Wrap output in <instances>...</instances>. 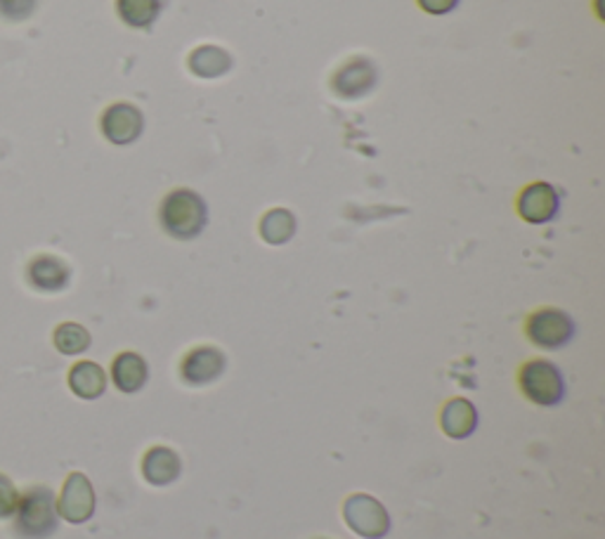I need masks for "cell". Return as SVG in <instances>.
Returning a JSON list of instances; mask_svg holds the SVG:
<instances>
[{
  "mask_svg": "<svg viewBox=\"0 0 605 539\" xmlns=\"http://www.w3.org/2000/svg\"><path fill=\"white\" fill-rule=\"evenodd\" d=\"M57 494L48 485H28L20 492L12 514V532L20 539H48L57 532Z\"/></svg>",
  "mask_w": 605,
  "mask_h": 539,
  "instance_id": "6da1fadb",
  "label": "cell"
},
{
  "mask_svg": "<svg viewBox=\"0 0 605 539\" xmlns=\"http://www.w3.org/2000/svg\"><path fill=\"white\" fill-rule=\"evenodd\" d=\"M163 230L175 239H194L208 222V208L199 194L192 190H173L163 199L159 211Z\"/></svg>",
  "mask_w": 605,
  "mask_h": 539,
  "instance_id": "7a4b0ae2",
  "label": "cell"
},
{
  "mask_svg": "<svg viewBox=\"0 0 605 539\" xmlns=\"http://www.w3.org/2000/svg\"><path fill=\"white\" fill-rule=\"evenodd\" d=\"M518 383L523 395L535 404H541V408H553L566 398L563 374L549 359H529L525 363L518 374Z\"/></svg>",
  "mask_w": 605,
  "mask_h": 539,
  "instance_id": "3957f363",
  "label": "cell"
},
{
  "mask_svg": "<svg viewBox=\"0 0 605 539\" xmlns=\"http://www.w3.org/2000/svg\"><path fill=\"white\" fill-rule=\"evenodd\" d=\"M527 339L539 348H563L574 336V322L568 312L558 308H541L527 318Z\"/></svg>",
  "mask_w": 605,
  "mask_h": 539,
  "instance_id": "277c9868",
  "label": "cell"
},
{
  "mask_svg": "<svg viewBox=\"0 0 605 539\" xmlns=\"http://www.w3.org/2000/svg\"><path fill=\"white\" fill-rule=\"evenodd\" d=\"M95 506H98L95 488L90 483V478L79 471L69 473L62 485V492H59L57 497L59 518L71 523V526H81V523H88L93 518Z\"/></svg>",
  "mask_w": 605,
  "mask_h": 539,
  "instance_id": "5b68a950",
  "label": "cell"
},
{
  "mask_svg": "<svg viewBox=\"0 0 605 539\" xmlns=\"http://www.w3.org/2000/svg\"><path fill=\"white\" fill-rule=\"evenodd\" d=\"M343 516L351 530L365 539H384L390 530L386 506L369 494H353L343 506Z\"/></svg>",
  "mask_w": 605,
  "mask_h": 539,
  "instance_id": "8992f818",
  "label": "cell"
},
{
  "mask_svg": "<svg viewBox=\"0 0 605 539\" xmlns=\"http://www.w3.org/2000/svg\"><path fill=\"white\" fill-rule=\"evenodd\" d=\"M102 133L114 145H130L140 138L145 128V118L138 107L128 102H116L102 114Z\"/></svg>",
  "mask_w": 605,
  "mask_h": 539,
  "instance_id": "52a82bcc",
  "label": "cell"
},
{
  "mask_svg": "<svg viewBox=\"0 0 605 539\" xmlns=\"http://www.w3.org/2000/svg\"><path fill=\"white\" fill-rule=\"evenodd\" d=\"M26 279L36 291L57 294L69 287L71 270L62 259L50 256V253H41V256L28 261Z\"/></svg>",
  "mask_w": 605,
  "mask_h": 539,
  "instance_id": "ba28073f",
  "label": "cell"
},
{
  "mask_svg": "<svg viewBox=\"0 0 605 539\" xmlns=\"http://www.w3.org/2000/svg\"><path fill=\"white\" fill-rule=\"evenodd\" d=\"M558 208H561V199H558V192L549 183L527 185L518 197L521 218L535 225L553 220Z\"/></svg>",
  "mask_w": 605,
  "mask_h": 539,
  "instance_id": "9c48e42d",
  "label": "cell"
},
{
  "mask_svg": "<svg viewBox=\"0 0 605 539\" xmlns=\"http://www.w3.org/2000/svg\"><path fill=\"white\" fill-rule=\"evenodd\" d=\"M378 81V71L367 57H355L345 62L334 77V90L343 98L367 95Z\"/></svg>",
  "mask_w": 605,
  "mask_h": 539,
  "instance_id": "30bf717a",
  "label": "cell"
},
{
  "mask_svg": "<svg viewBox=\"0 0 605 539\" xmlns=\"http://www.w3.org/2000/svg\"><path fill=\"white\" fill-rule=\"evenodd\" d=\"M227 367L225 355L214 346L194 348L183 359V379L192 386H204L216 381Z\"/></svg>",
  "mask_w": 605,
  "mask_h": 539,
  "instance_id": "8fae6325",
  "label": "cell"
},
{
  "mask_svg": "<svg viewBox=\"0 0 605 539\" xmlns=\"http://www.w3.org/2000/svg\"><path fill=\"white\" fill-rule=\"evenodd\" d=\"M147 379H149V367L142 355L126 351L114 357L112 381L121 393H138L147 383Z\"/></svg>",
  "mask_w": 605,
  "mask_h": 539,
  "instance_id": "7c38bea8",
  "label": "cell"
},
{
  "mask_svg": "<svg viewBox=\"0 0 605 539\" xmlns=\"http://www.w3.org/2000/svg\"><path fill=\"white\" fill-rule=\"evenodd\" d=\"M69 388L81 400H98L107 391V374L90 359H81L69 369Z\"/></svg>",
  "mask_w": 605,
  "mask_h": 539,
  "instance_id": "4fadbf2b",
  "label": "cell"
},
{
  "mask_svg": "<svg viewBox=\"0 0 605 539\" xmlns=\"http://www.w3.org/2000/svg\"><path fill=\"white\" fill-rule=\"evenodd\" d=\"M441 426L449 438H468L478 426V412L468 400L454 398L445 404V410L441 414Z\"/></svg>",
  "mask_w": 605,
  "mask_h": 539,
  "instance_id": "5bb4252c",
  "label": "cell"
},
{
  "mask_svg": "<svg viewBox=\"0 0 605 539\" xmlns=\"http://www.w3.org/2000/svg\"><path fill=\"white\" fill-rule=\"evenodd\" d=\"M142 473L151 485H171L180 475V459L169 447H151L142 459Z\"/></svg>",
  "mask_w": 605,
  "mask_h": 539,
  "instance_id": "9a60e30c",
  "label": "cell"
},
{
  "mask_svg": "<svg viewBox=\"0 0 605 539\" xmlns=\"http://www.w3.org/2000/svg\"><path fill=\"white\" fill-rule=\"evenodd\" d=\"M232 65V57L218 45H202L190 55V69L202 79H218L227 73Z\"/></svg>",
  "mask_w": 605,
  "mask_h": 539,
  "instance_id": "2e32d148",
  "label": "cell"
},
{
  "mask_svg": "<svg viewBox=\"0 0 605 539\" xmlns=\"http://www.w3.org/2000/svg\"><path fill=\"white\" fill-rule=\"evenodd\" d=\"M118 18L133 28H147L161 14V0H116Z\"/></svg>",
  "mask_w": 605,
  "mask_h": 539,
  "instance_id": "e0dca14e",
  "label": "cell"
},
{
  "mask_svg": "<svg viewBox=\"0 0 605 539\" xmlns=\"http://www.w3.org/2000/svg\"><path fill=\"white\" fill-rule=\"evenodd\" d=\"M296 232V218L286 208H272L261 220V234L270 244H286Z\"/></svg>",
  "mask_w": 605,
  "mask_h": 539,
  "instance_id": "ac0fdd59",
  "label": "cell"
},
{
  "mask_svg": "<svg viewBox=\"0 0 605 539\" xmlns=\"http://www.w3.org/2000/svg\"><path fill=\"white\" fill-rule=\"evenodd\" d=\"M90 332L85 326L81 324H76V322H65V324H59L55 329V334H53V343H55V348L62 353V355H81L90 348Z\"/></svg>",
  "mask_w": 605,
  "mask_h": 539,
  "instance_id": "d6986e66",
  "label": "cell"
},
{
  "mask_svg": "<svg viewBox=\"0 0 605 539\" xmlns=\"http://www.w3.org/2000/svg\"><path fill=\"white\" fill-rule=\"evenodd\" d=\"M38 0H0V20L24 22L36 12Z\"/></svg>",
  "mask_w": 605,
  "mask_h": 539,
  "instance_id": "ffe728a7",
  "label": "cell"
},
{
  "mask_svg": "<svg viewBox=\"0 0 605 539\" xmlns=\"http://www.w3.org/2000/svg\"><path fill=\"white\" fill-rule=\"evenodd\" d=\"M20 502V490L12 483V478L0 473V520L12 518L14 508H18Z\"/></svg>",
  "mask_w": 605,
  "mask_h": 539,
  "instance_id": "44dd1931",
  "label": "cell"
},
{
  "mask_svg": "<svg viewBox=\"0 0 605 539\" xmlns=\"http://www.w3.org/2000/svg\"><path fill=\"white\" fill-rule=\"evenodd\" d=\"M419 8L429 14H447L459 5V0H416Z\"/></svg>",
  "mask_w": 605,
  "mask_h": 539,
  "instance_id": "7402d4cb",
  "label": "cell"
}]
</instances>
